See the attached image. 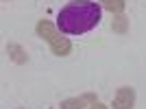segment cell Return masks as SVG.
I'll use <instances>...</instances> for the list:
<instances>
[{
    "instance_id": "obj_2",
    "label": "cell",
    "mask_w": 146,
    "mask_h": 109,
    "mask_svg": "<svg viewBox=\"0 0 146 109\" xmlns=\"http://www.w3.org/2000/svg\"><path fill=\"white\" fill-rule=\"evenodd\" d=\"M35 31H37V35L50 46V53L55 54V57H68V54L72 53L70 39L61 37V33L55 29V24H52L50 20H39L37 26H35Z\"/></svg>"
},
{
    "instance_id": "obj_1",
    "label": "cell",
    "mask_w": 146,
    "mask_h": 109,
    "mask_svg": "<svg viewBox=\"0 0 146 109\" xmlns=\"http://www.w3.org/2000/svg\"><path fill=\"white\" fill-rule=\"evenodd\" d=\"M103 7L94 0H74L68 2L57 15V26L66 35H83L100 24Z\"/></svg>"
},
{
    "instance_id": "obj_5",
    "label": "cell",
    "mask_w": 146,
    "mask_h": 109,
    "mask_svg": "<svg viewBox=\"0 0 146 109\" xmlns=\"http://www.w3.org/2000/svg\"><path fill=\"white\" fill-rule=\"evenodd\" d=\"M7 53H9V59L13 61V63H18V66H24L26 61H29V54H26V50L20 46V44H9L7 46Z\"/></svg>"
},
{
    "instance_id": "obj_8",
    "label": "cell",
    "mask_w": 146,
    "mask_h": 109,
    "mask_svg": "<svg viewBox=\"0 0 146 109\" xmlns=\"http://www.w3.org/2000/svg\"><path fill=\"white\" fill-rule=\"evenodd\" d=\"M90 109H107L105 107L103 103H100V100H98V103H94V105H90Z\"/></svg>"
},
{
    "instance_id": "obj_6",
    "label": "cell",
    "mask_w": 146,
    "mask_h": 109,
    "mask_svg": "<svg viewBox=\"0 0 146 109\" xmlns=\"http://www.w3.org/2000/svg\"><path fill=\"white\" fill-rule=\"evenodd\" d=\"M100 2V7L103 9H107V11L116 13V15H120L122 11H124V7H127V2L124 0H98Z\"/></svg>"
},
{
    "instance_id": "obj_7",
    "label": "cell",
    "mask_w": 146,
    "mask_h": 109,
    "mask_svg": "<svg viewBox=\"0 0 146 109\" xmlns=\"http://www.w3.org/2000/svg\"><path fill=\"white\" fill-rule=\"evenodd\" d=\"M111 31L113 33H120V35H124V33H129V18L127 15H116L113 18V22H111Z\"/></svg>"
},
{
    "instance_id": "obj_3",
    "label": "cell",
    "mask_w": 146,
    "mask_h": 109,
    "mask_svg": "<svg viewBox=\"0 0 146 109\" xmlns=\"http://www.w3.org/2000/svg\"><path fill=\"white\" fill-rule=\"evenodd\" d=\"M98 103V98L94 92H85V94H81V96L76 98H66V100H61L59 109H83L87 107V105H94Z\"/></svg>"
},
{
    "instance_id": "obj_4",
    "label": "cell",
    "mask_w": 146,
    "mask_h": 109,
    "mask_svg": "<svg viewBox=\"0 0 146 109\" xmlns=\"http://www.w3.org/2000/svg\"><path fill=\"white\" fill-rule=\"evenodd\" d=\"M133 105H135V90L129 85L120 87L118 94L113 96V109H133Z\"/></svg>"
}]
</instances>
